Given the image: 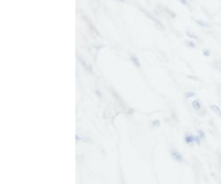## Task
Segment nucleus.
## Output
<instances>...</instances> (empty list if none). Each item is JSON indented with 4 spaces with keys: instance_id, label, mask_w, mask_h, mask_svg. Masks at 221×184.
<instances>
[{
    "instance_id": "f8f14e48",
    "label": "nucleus",
    "mask_w": 221,
    "mask_h": 184,
    "mask_svg": "<svg viewBox=\"0 0 221 184\" xmlns=\"http://www.w3.org/2000/svg\"><path fill=\"white\" fill-rule=\"evenodd\" d=\"M195 96H196V93H195L193 90H190V91H187V93H186L187 99H195Z\"/></svg>"
},
{
    "instance_id": "f257e3e1",
    "label": "nucleus",
    "mask_w": 221,
    "mask_h": 184,
    "mask_svg": "<svg viewBox=\"0 0 221 184\" xmlns=\"http://www.w3.org/2000/svg\"><path fill=\"white\" fill-rule=\"evenodd\" d=\"M170 155H171V158L174 159L176 162H178V163H184L186 162V159H184V156H183L180 152L177 150V149H171L170 150Z\"/></svg>"
},
{
    "instance_id": "9d476101",
    "label": "nucleus",
    "mask_w": 221,
    "mask_h": 184,
    "mask_svg": "<svg viewBox=\"0 0 221 184\" xmlns=\"http://www.w3.org/2000/svg\"><path fill=\"white\" fill-rule=\"evenodd\" d=\"M184 43H186V46L187 47H190V49H195V47H196V43H195L193 40H186Z\"/></svg>"
},
{
    "instance_id": "2eb2a0df",
    "label": "nucleus",
    "mask_w": 221,
    "mask_h": 184,
    "mask_svg": "<svg viewBox=\"0 0 221 184\" xmlns=\"http://www.w3.org/2000/svg\"><path fill=\"white\" fill-rule=\"evenodd\" d=\"M112 94H113V97H115V99H117V100H118L119 103H121V105H122V106H125V105H124V102H122V99H121V97H119V96L117 94L115 91H112Z\"/></svg>"
},
{
    "instance_id": "f3484780",
    "label": "nucleus",
    "mask_w": 221,
    "mask_h": 184,
    "mask_svg": "<svg viewBox=\"0 0 221 184\" xmlns=\"http://www.w3.org/2000/svg\"><path fill=\"white\" fill-rule=\"evenodd\" d=\"M199 115H200V117H204V115H206V111H204V109H200V111H199Z\"/></svg>"
},
{
    "instance_id": "1a4fd4ad",
    "label": "nucleus",
    "mask_w": 221,
    "mask_h": 184,
    "mask_svg": "<svg viewBox=\"0 0 221 184\" xmlns=\"http://www.w3.org/2000/svg\"><path fill=\"white\" fill-rule=\"evenodd\" d=\"M195 22L198 24L199 27H202V28H208V27H209V24H208V22H205V21H200V19H196Z\"/></svg>"
},
{
    "instance_id": "a211bd4d",
    "label": "nucleus",
    "mask_w": 221,
    "mask_h": 184,
    "mask_svg": "<svg viewBox=\"0 0 221 184\" xmlns=\"http://www.w3.org/2000/svg\"><path fill=\"white\" fill-rule=\"evenodd\" d=\"M182 5H189V0H178Z\"/></svg>"
},
{
    "instance_id": "4be33fe9",
    "label": "nucleus",
    "mask_w": 221,
    "mask_h": 184,
    "mask_svg": "<svg viewBox=\"0 0 221 184\" xmlns=\"http://www.w3.org/2000/svg\"><path fill=\"white\" fill-rule=\"evenodd\" d=\"M220 65H221V62H220Z\"/></svg>"
},
{
    "instance_id": "ddd939ff",
    "label": "nucleus",
    "mask_w": 221,
    "mask_h": 184,
    "mask_svg": "<svg viewBox=\"0 0 221 184\" xmlns=\"http://www.w3.org/2000/svg\"><path fill=\"white\" fill-rule=\"evenodd\" d=\"M159 125H161V121H159V119H155V121L150 122V127H152V128H156V127H159Z\"/></svg>"
},
{
    "instance_id": "6e6552de",
    "label": "nucleus",
    "mask_w": 221,
    "mask_h": 184,
    "mask_svg": "<svg viewBox=\"0 0 221 184\" xmlns=\"http://www.w3.org/2000/svg\"><path fill=\"white\" fill-rule=\"evenodd\" d=\"M196 136H198L200 140L206 139V134H205V131H204V130H200V128H198V131H196Z\"/></svg>"
},
{
    "instance_id": "4468645a",
    "label": "nucleus",
    "mask_w": 221,
    "mask_h": 184,
    "mask_svg": "<svg viewBox=\"0 0 221 184\" xmlns=\"http://www.w3.org/2000/svg\"><path fill=\"white\" fill-rule=\"evenodd\" d=\"M162 9H164V12H165V13H167V15H170L171 18H174V16H176V13H174V12H171L170 9H167V7H162Z\"/></svg>"
},
{
    "instance_id": "412c9836",
    "label": "nucleus",
    "mask_w": 221,
    "mask_h": 184,
    "mask_svg": "<svg viewBox=\"0 0 221 184\" xmlns=\"http://www.w3.org/2000/svg\"><path fill=\"white\" fill-rule=\"evenodd\" d=\"M115 2H119V3H124V0H115Z\"/></svg>"
},
{
    "instance_id": "39448f33",
    "label": "nucleus",
    "mask_w": 221,
    "mask_h": 184,
    "mask_svg": "<svg viewBox=\"0 0 221 184\" xmlns=\"http://www.w3.org/2000/svg\"><path fill=\"white\" fill-rule=\"evenodd\" d=\"M130 61H131V63L137 68V69H140V68H142V63H140V61H139V58H137L136 55H130Z\"/></svg>"
},
{
    "instance_id": "6ab92c4d",
    "label": "nucleus",
    "mask_w": 221,
    "mask_h": 184,
    "mask_svg": "<svg viewBox=\"0 0 221 184\" xmlns=\"http://www.w3.org/2000/svg\"><path fill=\"white\" fill-rule=\"evenodd\" d=\"M94 93H96V96H97V97H102V93H100V90H96Z\"/></svg>"
},
{
    "instance_id": "0eeeda50",
    "label": "nucleus",
    "mask_w": 221,
    "mask_h": 184,
    "mask_svg": "<svg viewBox=\"0 0 221 184\" xmlns=\"http://www.w3.org/2000/svg\"><path fill=\"white\" fill-rule=\"evenodd\" d=\"M211 111L214 112V113H217V115H218V118L221 119V108H220V106H217V105H211Z\"/></svg>"
},
{
    "instance_id": "dca6fc26",
    "label": "nucleus",
    "mask_w": 221,
    "mask_h": 184,
    "mask_svg": "<svg viewBox=\"0 0 221 184\" xmlns=\"http://www.w3.org/2000/svg\"><path fill=\"white\" fill-rule=\"evenodd\" d=\"M202 53H204L205 58H209V56H211V52L208 50V49H204V52H202Z\"/></svg>"
},
{
    "instance_id": "f03ea898",
    "label": "nucleus",
    "mask_w": 221,
    "mask_h": 184,
    "mask_svg": "<svg viewBox=\"0 0 221 184\" xmlns=\"http://www.w3.org/2000/svg\"><path fill=\"white\" fill-rule=\"evenodd\" d=\"M184 143L187 146H192L196 143V134H190V133H186L184 134Z\"/></svg>"
},
{
    "instance_id": "9b49d317",
    "label": "nucleus",
    "mask_w": 221,
    "mask_h": 184,
    "mask_svg": "<svg viewBox=\"0 0 221 184\" xmlns=\"http://www.w3.org/2000/svg\"><path fill=\"white\" fill-rule=\"evenodd\" d=\"M186 35H187V37H189L190 40H195V41L198 40V35H196V34H193V33H190V31H187Z\"/></svg>"
},
{
    "instance_id": "aec40b11",
    "label": "nucleus",
    "mask_w": 221,
    "mask_h": 184,
    "mask_svg": "<svg viewBox=\"0 0 221 184\" xmlns=\"http://www.w3.org/2000/svg\"><path fill=\"white\" fill-rule=\"evenodd\" d=\"M75 140H77V141H81V136H78V134H77V136H75Z\"/></svg>"
},
{
    "instance_id": "423d86ee",
    "label": "nucleus",
    "mask_w": 221,
    "mask_h": 184,
    "mask_svg": "<svg viewBox=\"0 0 221 184\" xmlns=\"http://www.w3.org/2000/svg\"><path fill=\"white\" fill-rule=\"evenodd\" d=\"M192 108L196 112L200 111V109H202V103H200V100H198V99H193V100H192Z\"/></svg>"
},
{
    "instance_id": "20e7f679",
    "label": "nucleus",
    "mask_w": 221,
    "mask_h": 184,
    "mask_svg": "<svg viewBox=\"0 0 221 184\" xmlns=\"http://www.w3.org/2000/svg\"><path fill=\"white\" fill-rule=\"evenodd\" d=\"M84 19H85V22H87V27H89V30H90L91 33L94 34V35H100V34H99V31H97V28L93 25V22H91V21H89V19H87L85 16H84Z\"/></svg>"
},
{
    "instance_id": "7ed1b4c3",
    "label": "nucleus",
    "mask_w": 221,
    "mask_h": 184,
    "mask_svg": "<svg viewBox=\"0 0 221 184\" xmlns=\"http://www.w3.org/2000/svg\"><path fill=\"white\" fill-rule=\"evenodd\" d=\"M78 62L81 63V67L84 68V69H85V71H87L89 74H91V72H93V69H91V65H90V63H87V62H85L84 59L81 58V56H78Z\"/></svg>"
}]
</instances>
